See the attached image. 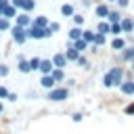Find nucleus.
<instances>
[{
    "mask_svg": "<svg viewBox=\"0 0 134 134\" xmlns=\"http://www.w3.org/2000/svg\"><path fill=\"white\" fill-rule=\"evenodd\" d=\"M71 119H73V121H82V119H84V115H82V113H73V115H71Z\"/></svg>",
    "mask_w": 134,
    "mask_h": 134,
    "instance_id": "4c0bfd02",
    "label": "nucleus"
},
{
    "mask_svg": "<svg viewBox=\"0 0 134 134\" xmlns=\"http://www.w3.org/2000/svg\"><path fill=\"white\" fill-rule=\"evenodd\" d=\"M31 23H34V19H31V15L29 13H19L17 17H15V25H21V27H31Z\"/></svg>",
    "mask_w": 134,
    "mask_h": 134,
    "instance_id": "39448f33",
    "label": "nucleus"
},
{
    "mask_svg": "<svg viewBox=\"0 0 134 134\" xmlns=\"http://www.w3.org/2000/svg\"><path fill=\"white\" fill-rule=\"evenodd\" d=\"M82 34H84V29H82V27H77V25H73V27L69 29V40H71V42H75V40H80V38H82Z\"/></svg>",
    "mask_w": 134,
    "mask_h": 134,
    "instance_id": "2eb2a0df",
    "label": "nucleus"
},
{
    "mask_svg": "<svg viewBox=\"0 0 134 134\" xmlns=\"http://www.w3.org/2000/svg\"><path fill=\"white\" fill-rule=\"evenodd\" d=\"M121 19H124V17H121V13H119L117 8H111V10H109V17H107L109 23H119Z\"/></svg>",
    "mask_w": 134,
    "mask_h": 134,
    "instance_id": "4468645a",
    "label": "nucleus"
},
{
    "mask_svg": "<svg viewBox=\"0 0 134 134\" xmlns=\"http://www.w3.org/2000/svg\"><path fill=\"white\" fill-rule=\"evenodd\" d=\"M48 27L52 29V34H57V31H61V23H59V21H52V23H50Z\"/></svg>",
    "mask_w": 134,
    "mask_h": 134,
    "instance_id": "2f4dec72",
    "label": "nucleus"
},
{
    "mask_svg": "<svg viewBox=\"0 0 134 134\" xmlns=\"http://www.w3.org/2000/svg\"><path fill=\"white\" fill-rule=\"evenodd\" d=\"M71 21H73V25H77V27H82V25H84V15H80V13H75V15L71 17Z\"/></svg>",
    "mask_w": 134,
    "mask_h": 134,
    "instance_id": "c85d7f7f",
    "label": "nucleus"
},
{
    "mask_svg": "<svg viewBox=\"0 0 134 134\" xmlns=\"http://www.w3.org/2000/svg\"><path fill=\"white\" fill-rule=\"evenodd\" d=\"M94 36H96V31H92V29H84V34H82V38L88 44H94Z\"/></svg>",
    "mask_w": 134,
    "mask_h": 134,
    "instance_id": "393cba45",
    "label": "nucleus"
},
{
    "mask_svg": "<svg viewBox=\"0 0 134 134\" xmlns=\"http://www.w3.org/2000/svg\"><path fill=\"white\" fill-rule=\"evenodd\" d=\"M132 71H134V61H132Z\"/></svg>",
    "mask_w": 134,
    "mask_h": 134,
    "instance_id": "c03bdc74",
    "label": "nucleus"
},
{
    "mask_svg": "<svg viewBox=\"0 0 134 134\" xmlns=\"http://www.w3.org/2000/svg\"><path fill=\"white\" fill-rule=\"evenodd\" d=\"M52 69H54L52 59H42V63H40V73H42V75H48V73H52Z\"/></svg>",
    "mask_w": 134,
    "mask_h": 134,
    "instance_id": "0eeeda50",
    "label": "nucleus"
},
{
    "mask_svg": "<svg viewBox=\"0 0 134 134\" xmlns=\"http://www.w3.org/2000/svg\"><path fill=\"white\" fill-rule=\"evenodd\" d=\"M124 111H126V115H134V103H130V105H128Z\"/></svg>",
    "mask_w": 134,
    "mask_h": 134,
    "instance_id": "f704fd0d",
    "label": "nucleus"
},
{
    "mask_svg": "<svg viewBox=\"0 0 134 134\" xmlns=\"http://www.w3.org/2000/svg\"><path fill=\"white\" fill-rule=\"evenodd\" d=\"M111 48H113V50H124V48H126V40H124L121 36L113 38V40H111Z\"/></svg>",
    "mask_w": 134,
    "mask_h": 134,
    "instance_id": "dca6fc26",
    "label": "nucleus"
},
{
    "mask_svg": "<svg viewBox=\"0 0 134 134\" xmlns=\"http://www.w3.org/2000/svg\"><path fill=\"white\" fill-rule=\"evenodd\" d=\"M105 42H107V36H105V34H98V31H96V36H94V44H96V46H103Z\"/></svg>",
    "mask_w": 134,
    "mask_h": 134,
    "instance_id": "c756f323",
    "label": "nucleus"
},
{
    "mask_svg": "<svg viewBox=\"0 0 134 134\" xmlns=\"http://www.w3.org/2000/svg\"><path fill=\"white\" fill-rule=\"evenodd\" d=\"M46 98H48V100H52V103H61V100H67V98H69V88H63V86H54L52 90H48Z\"/></svg>",
    "mask_w": 134,
    "mask_h": 134,
    "instance_id": "20e7f679",
    "label": "nucleus"
},
{
    "mask_svg": "<svg viewBox=\"0 0 134 134\" xmlns=\"http://www.w3.org/2000/svg\"><path fill=\"white\" fill-rule=\"evenodd\" d=\"M96 31H98V34H105V36H109V31H111V23H109L107 19H100V23L96 25Z\"/></svg>",
    "mask_w": 134,
    "mask_h": 134,
    "instance_id": "ddd939ff",
    "label": "nucleus"
},
{
    "mask_svg": "<svg viewBox=\"0 0 134 134\" xmlns=\"http://www.w3.org/2000/svg\"><path fill=\"white\" fill-rule=\"evenodd\" d=\"M128 4H130V0H117V6L119 8H128Z\"/></svg>",
    "mask_w": 134,
    "mask_h": 134,
    "instance_id": "e433bc0d",
    "label": "nucleus"
},
{
    "mask_svg": "<svg viewBox=\"0 0 134 134\" xmlns=\"http://www.w3.org/2000/svg\"><path fill=\"white\" fill-rule=\"evenodd\" d=\"M10 4V0H0V17L4 15V10H6V6Z\"/></svg>",
    "mask_w": 134,
    "mask_h": 134,
    "instance_id": "473e14b6",
    "label": "nucleus"
},
{
    "mask_svg": "<svg viewBox=\"0 0 134 134\" xmlns=\"http://www.w3.org/2000/svg\"><path fill=\"white\" fill-rule=\"evenodd\" d=\"M17 15H19V8H17V6H13V4H8V6H6V10H4V15H2V17H6V19H15V17H17Z\"/></svg>",
    "mask_w": 134,
    "mask_h": 134,
    "instance_id": "a211bd4d",
    "label": "nucleus"
},
{
    "mask_svg": "<svg viewBox=\"0 0 134 134\" xmlns=\"http://www.w3.org/2000/svg\"><path fill=\"white\" fill-rule=\"evenodd\" d=\"M109 2H100V4H96L94 6V15L98 17V19H107L109 17Z\"/></svg>",
    "mask_w": 134,
    "mask_h": 134,
    "instance_id": "423d86ee",
    "label": "nucleus"
},
{
    "mask_svg": "<svg viewBox=\"0 0 134 134\" xmlns=\"http://www.w3.org/2000/svg\"><path fill=\"white\" fill-rule=\"evenodd\" d=\"M77 65H82V67H86V65H88V59L80 54V59H77Z\"/></svg>",
    "mask_w": 134,
    "mask_h": 134,
    "instance_id": "c9c22d12",
    "label": "nucleus"
},
{
    "mask_svg": "<svg viewBox=\"0 0 134 134\" xmlns=\"http://www.w3.org/2000/svg\"><path fill=\"white\" fill-rule=\"evenodd\" d=\"M2 111H4V105H2V103H0V113H2Z\"/></svg>",
    "mask_w": 134,
    "mask_h": 134,
    "instance_id": "79ce46f5",
    "label": "nucleus"
},
{
    "mask_svg": "<svg viewBox=\"0 0 134 134\" xmlns=\"http://www.w3.org/2000/svg\"><path fill=\"white\" fill-rule=\"evenodd\" d=\"M34 8H36V0H25V2H23V6H21V10H23V13H31Z\"/></svg>",
    "mask_w": 134,
    "mask_h": 134,
    "instance_id": "a878e982",
    "label": "nucleus"
},
{
    "mask_svg": "<svg viewBox=\"0 0 134 134\" xmlns=\"http://www.w3.org/2000/svg\"><path fill=\"white\" fill-rule=\"evenodd\" d=\"M124 75H126V71L121 69V67H111L105 75H103V86L105 88H119L121 84H124Z\"/></svg>",
    "mask_w": 134,
    "mask_h": 134,
    "instance_id": "f257e3e1",
    "label": "nucleus"
},
{
    "mask_svg": "<svg viewBox=\"0 0 134 134\" xmlns=\"http://www.w3.org/2000/svg\"><path fill=\"white\" fill-rule=\"evenodd\" d=\"M119 90H121L126 96H132V94H134V80H124V84L119 86Z\"/></svg>",
    "mask_w": 134,
    "mask_h": 134,
    "instance_id": "1a4fd4ad",
    "label": "nucleus"
},
{
    "mask_svg": "<svg viewBox=\"0 0 134 134\" xmlns=\"http://www.w3.org/2000/svg\"><path fill=\"white\" fill-rule=\"evenodd\" d=\"M23 2H25V0H10V4H13V6H17V8H21V6H23Z\"/></svg>",
    "mask_w": 134,
    "mask_h": 134,
    "instance_id": "58836bf2",
    "label": "nucleus"
},
{
    "mask_svg": "<svg viewBox=\"0 0 134 134\" xmlns=\"http://www.w3.org/2000/svg\"><path fill=\"white\" fill-rule=\"evenodd\" d=\"M88 46H90V44H88V42H86L84 38H80V40H75V42H73V48H75L77 52H84V50H86Z\"/></svg>",
    "mask_w": 134,
    "mask_h": 134,
    "instance_id": "412c9836",
    "label": "nucleus"
},
{
    "mask_svg": "<svg viewBox=\"0 0 134 134\" xmlns=\"http://www.w3.org/2000/svg\"><path fill=\"white\" fill-rule=\"evenodd\" d=\"M65 57H67V61H73V63H77V59H80V52H77L75 48H67V50H65Z\"/></svg>",
    "mask_w": 134,
    "mask_h": 134,
    "instance_id": "4be33fe9",
    "label": "nucleus"
},
{
    "mask_svg": "<svg viewBox=\"0 0 134 134\" xmlns=\"http://www.w3.org/2000/svg\"><path fill=\"white\" fill-rule=\"evenodd\" d=\"M8 94H10L8 88L6 86H0V98H8Z\"/></svg>",
    "mask_w": 134,
    "mask_h": 134,
    "instance_id": "72a5a7b5",
    "label": "nucleus"
},
{
    "mask_svg": "<svg viewBox=\"0 0 134 134\" xmlns=\"http://www.w3.org/2000/svg\"><path fill=\"white\" fill-rule=\"evenodd\" d=\"M52 63H54V67H61V69H63L69 61H67V57H65V52H57V54L52 57Z\"/></svg>",
    "mask_w": 134,
    "mask_h": 134,
    "instance_id": "f8f14e48",
    "label": "nucleus"
},
{
    "mask_svg": "<svg viewBox=\"0 0 134 134\" xmlns=\"http://www.w3.org/2000/svg\"><path fill=\"white\" fill-rule=\"evenodd\" d=\"M119 23H121V29H124V34H132V31H134V19H130V17H124Z\"/></svg>",
    "mask_w": 134,
    "mask_h": 134,
    "instance_id": "9b49d317",
    "label": "nucleus"
},
{
    "mask_svg": "<svg viewBox=\"0 0 134 134\" xmlns=\"http://www.w3.org/2000/svg\"><path fill=\"white\" fill-rule=\"evenodd\" d=\"M27 34H29V38L31 40H48V38H52L54 34H52V29L50 27H27Z\"/></svg>",
    "mask_w": 134,
    "mask_h": 134,
    "instance_id": "f03ea898",
    "label": "nucleus"
},
{
    "mask_svg": "<svg viewBox=\"0 0 134 134\" xmlns=\"http://www.w3.org/2000/svg\"><path fill=\"white\" fill-rule=\"evenodd\" d=\"M34 27H48L50 25V19L46 17V15H38V17H34V23H31Z\"/></svg>",
    "mask_w": 134,
    "mask_h": 134,
    "instance_id": "9d476101",
    "label": "nucleus"
},
{
    "mask_svg": "<svg viewBox=\"0 0 134 134\" xmlns=\"http://www.w3.org/2000/svg\"><path fill=\"white\" fill-rule=\"evenodd\" d=\"M82 4H84V6H90L92 2H90V0H82Z\"/></svg>",
    "mask_w": 134,
    "mask_h": 134,
    "instance_id": "a19ab883",
    "label": "nucleus"
},
{
    "mask_svg": "<svg viewBox=\"0 0 134 134\" xmlns=\"http://www.w3.org/2000/svg\"><path fill=\"white\" fill-rule=\"evenodd\" d=\"M6 100H10V103H15V100H17V94H15V92H10V94H8V98H6Z\"/></svg>",
    "mask_w": 134,
    "mask_h": 134,
    "instance_id": "ea45409f",
    "label": "nucleus"
},
{
    "mask_svg": "<svg viewBox=\"0 0 134 134\" xmlns=\"http://www.w3.org/2000/svg\"><path fill=\"white\" fill-rule=\"evenodd\" d=\"M40 63H42V59H40V57L29 59V67H31V71H40Z\"/></svg>",
    "mask_w": 134,
    "mask_h": 134,
    "instance_id": "cd10ccee",
    "label": "nucleus"
},
{
    "mask_svg": "<svg viewBox=\"0 0 134 134\" xmlns=\"http://www.w3.org/2000/svg\"><path fill=\"white\" fill-rule=\"evenodd\" d=\"M61 15H63V17H73V15H75L73 4H63V6H61Z\"/></svg>",
    "mask_w": 134,
    "mask_h": 134,
    "instance_id": "aec40b11",
    "label": "nucleus"
},
{
    "mask_svg": "<svg viewBox=\"0 0 134 134\" xmlns=\"http://www.w3.org/2000/svg\"><path fill=\"white\" fill-rule=\"evenodd\" d=\"M50 75H52V77H54V82H57V84H61V82H63V80H65V71H63V69H61V67H54V69H52V73H50Z\"/></svg>",
    "mask_w": 134,
    "mask_h": 134,
    "instance_id": "6ab92c4d",
    "label": "nucleus"
},
{
    "mask_svg": "<svg viewBox=\"0 0 134 134\" xmlns=\"http://www.w3.org/2000/svg\"><path fill=\"white\" fill-rule=\"evenodd\" d=\"M107 2H117V0H107Z\"/></svg>",
    "mask_w": 134,
    "mask_h": 134,
    "instance_id": "37998d69",
    "label": "nucleus"
},
{
    "mask_svg": "<svg viewBox=\"0 0 134 134\" xmlns=\"http://www.w3.org/2000/svg\"><path fill=\"white\" fill-rule=\"evenodd\" d=\"M121 59H124L126 63H132V61H134V46H128V48H124V52H121Z\"/></svg>",
    "mask_w": 134,
    "mask_h": 134,
    "instance_id": "f3484780",
    "label": "nucleus"
},
{
    "mask_svg": "<svg viewBox=\"0 0 134 134\" xmlns=\"http://www.w3.org/2000/svg\"><path fill=\"white\" fill-rule=\"evenodd\" d=\"M8 34H10V38H13V42H15V44H25V42L29 40L27 27H21V25H13Z\"/></svg>",
    "mask_w": 134,
    "mask_h": 134,
    "instance_id": "7ed1b4c3",
    "label": "nucleus"
},
{
    "mask_svg": "<svg viewBox=\"0 0 134 134\" xmlns=\"http://www.w3.org/2000/svg\"><path fill=\"white\" fill-rule=\"evenodd\" d=\"M17 69H19L21 73H29V71H31V67H29V59H23V61H19Z\"/></svg>",
    "mask_w": 134,
    "mask_h": 134,
    "instance_id": "5701e85b",
    "label": "nucleus"
},
{
    "mask_svg": "<svg viewBox=\"0 0 134 134\" xmlns=\"http://www.w3.org/2000/svg\"><path fill=\"white\" fill-rule=\"evenodd\" d=\"M40 86L46 88V90H52V88L57 86V82H54V77L48 73V75H40Z\"/></svg>",
    "mask_w": 134,
    "mask_h": 134,
    "instance_id": "6e6552de",
    "label": "nucleus"
},
{
    "mask_svg": "<svg viewBox=\"0 0 134 134\" xmlns=\"http://www.w3.org/2000/svg\"><path fill=\"white\" fill-rule=\"evenodd\" d=\"M8 73H10V67L4 65V63H0V77H6Z\"/></svg>",
    "mask_w": 134,
    "mask_h": 134,
    "instance_id": "7c9ffc66",
    "label": "nucleus"
},
{
    "mask_svg": "<svg viewBox=\"0 0 134 134\" xmlns=\"http://www.w3.org/2000/svg\"><path fill=\"white\" fill-rule=\"evenodd\" d=\"M113 38H117V36H121L124 34V29H121V23H111V31H109Z\"/></svg>",
    "mask_w": 134,
    "mask_h": 134,
    "instance_id": "b1692460",
    "label": "nucleus"
},
{
    "mask_svg": "<svg viewBox=\"0 0 134 134\" xmlns=\"http://www.w3.org/2000/svg\"><path fill=\"white\" fill-rule=\"evenodd\" d=\"M10 19H6V17H0V31H10Z\"/></svg>",
    "mask_w": 134,
    "mask_h": 134,
    "instance_id": "bb28decb",
    "label": "nucleus"
}]
</instances>
